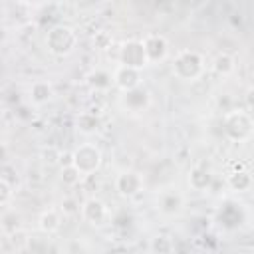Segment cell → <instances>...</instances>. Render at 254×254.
<instances>
[{"mask_svg":"<svg viewBox=\"0 0 254 254\" xmlns=\"http://www.w3.org/2000/svg\"><path fill=\"white\" fill-rule=\"evenodd\" d=\"M204 71V58L196 50H181L173 62V75L181 81H196Z\"/></svg>","mask_w":254,"mask_h":254,"instance_id":"obj_1","label":"cell"},{"mask_svg":"<svg viewBox=\"0 0 254 254\" xmlns=\"http://www.w3.org/2000/svg\"><path fill=\"white\" fill-rule=\"evenodd\" d=\"M222 129L230 141H248L254 131L252 115L246 109H230L222 119Z\"/></svg>","mask_w":254,"mask_h":254,"instance_id":"obj_2","label":"cell"},{"mask_svg":"<svg viewBox=\"0 0 254 254\" xmlns=\"http://www.w3.org/2000/svg\"><path fill=\"white\" fill-rule=\"evenodd\" d=\"M77 46V34L65 24H56L46 34V48L54 56H67Z\"/></svg>","mask_w":254,"mask_h":254,"instance_id":"obj_3","label":"cell"},{"mask_svg":"<svg viewBox=\"0 0 254 254\" xmlns=\"http://www.w3.org/2000/svg\"><path fill=\"white\" fill-rule=\"evenodd\" d=\"M101 149L93 143H81L73 153H71V165L85 177V175H93L99 167H101Z\"/></svg>","mask_w":254,"mask_h":254,"instance_id":"obj_4","label":"cell"},{"mask_svg":"<svg viewBox=\"0 0 254 254\" xmlns=\"http://www.w3.org/2000/svg\"><path fill=\"white\" fill-rule=\"evenodd\" d=\"M119 62H121V65L135 67V69L145 67L149 62H147V56H145L141 40H127V42H123L121 48H119Z\"/></svg>","mask_w":254,"mask_h":254,"instance_id":"obj_5","label":"cell"},{"mask_svg":"<svg viewBox=\"0 0 254 254\" xmlns=\"http://www.w3.org/2000/svg\"><path fill=\"white\" fill-rule=\"evenodd\" d=\"M115 189L121 196H137L139 192H143L145 189V181H143V175L139 171H133V169H127V171H121L117 177H115Z\"/></svg>","mask_w":254,"mask_h":254,"instance_id":"obj_6","label":"cell"},{"mask_svg":"<svg viewBox=\"0 0 254 254\" xmlns=\"http://www.w3.org/2000/svg\"><path fill=\"white\" fill-rule=\"evenodd\" d=\"M141 44H143V50H145V56H147V62L149 64L163 62L169 56V40L163 34H159V32L147 34L141 40Z\"/></svg>","mask_w":254,"mask_h":254,"instance_id":"obj_7","label":"cell"},{"mask_svg":"<svg viewBox=\"0 0 254 254\" xmlns=\"http://www.w3.org/2000/svg\"><path fill=\"white\" fill-rule=\"evenodd\" d=\"M157 208L165 216H177L185 208V196L177 189H163L157 194Z\"/></svg>","mask_w":254,"mask_h":254,"instance_id":"obj_8","label":"cell"},{"mask_svg":"<svg viewBox=\"0 0 254 254\" xmlns=\"http://www.w3.org/2000/svg\"><path fill=\"white\" fill-rule=\"evenodd\" d=\"M81 216H83L85 222H89V224H93V226H99V224H103V222L107 220L109 212H107L105 202L93 196V198H87V200L81 204Z\"/></svg>","mask_w":254,"mask_h":254,"instance_id":"obj_9","label":"cell"},{"mask_svg":"<svg viewBox=\"0 0 254 254\" xmlns=\"http://www.w3.org/2000/svg\"><path fill=\"white\" fill-rule=\"evenodd\" d=\"M113 83L121 89V91H131L135 87L141 85V69L135 67H127V65H119L113 71Z\"/></svg>","mask_w":254,"mask_h":254,"instance_id":"obj_10","label":"cell"},{"mask_svg":"<svg viewBox=\"0 0 254 254\" xmlns=\"http://www.w3.org/2000/svg\"><path fill=\"white\" fill-rule=\"evenodd\" d=\"M149 103H151V93H149V89L143 87V85H139V87H135V89H131V91H125V95H123V105H125V109H129V111H133V113L145 111V109L149 107Z\"/></svg>","mask_w":254,"mask_h":254,"instance_id":"obj_11","label":"cell"},{"mask_svg":"<svg viewBox=\"0 0 254 254\" xmlns=\"http://www.w3.org/2000/svg\"><path fill=\"white\" fill-rule=\"evenodd\" d=\"M244 218V210L236 202H224L218 210V220L226 228H236Z\"/></svg>","mask_w":254,"mask_h":254,"instance_id":"obj_12","label":"cell"},{"mask_svg":"<svg viewBox=\"0 0 254 254\" xmlns=\"http://www.w3.org/2000/svg\"><path fill=\"white\" fill-rule=\"evenodd\" d=\"M38 228L44 234H48V236L50 234H56L62 228V214H60V210H56V208L44 210L40 214V218H38Z\"/></svg>","mask_w":254,"mask_h":254,"instance_id":"obj_13","label":"cell"},{"mask_svg":"<svg viewBox=\"0 0 254 254\" xmlns=\"http://www.w3.org/2000/svg\"><path fill=\"white\" fill-rule=\"evenodd\" d=\"M189 185L192 190H206L212 185V173L204 167H192L189 171Z\"/></svg>","mask_w":254,"mask_h":254,"instance_id":"obj_14","label":"cell"},{"mask_svg":"<svg viewBox=\"0 0 254 254\" xmlns=\"http://www.w3.org/2000/svg\"><path fill=\"white\" fill-rule=\"evenodd\" d=\"M30 97H32V101L38 103V105L48 103V101L54 97V87H52V83H50L48 79H38V81H34L32 87H30Z\"/></svg>","mask_w":254,"mask_h":254,"instance_id":"obj_15","label":"cell"},{"mask_svg":"<svg viewBox=\"0 0 254 254\" xmlns=\"http://www.w3.org/2000/svg\"><path fill=\"white\" fill-rule=\"evenodd\" d=\"M228 187L236 192H246L252 189V175L246 169H236L228 175Z\"/></svg>","mask_w":254,"mask_h":254,"instance_id":"obj_16","label":"cell"},{"mask_svg":"<svg viewBox=\"0 0 254 254\" xmlns=\"http://www.w3.org/2000/svg\"><path fill=\"white\" fill-rule=\"evenodd\" d=\"M85 81H87V85H89L91 89H95V91H105V89L111 87L113 77H111V73H107L105 69H93V71L87 73Z\"/></svg>","mask_w":254,"mask_h":254,"instance_id":"obj_17","label":"cell"},{"mask_svg":"<svg viewBox=\"0 0 254 254\" xmlns=\"http://www.w3.org/2000/svg\"><path fill=\"white\" fill-rule=\"evenodd\" d=\"M212 69H214L218 75L226 77V75H230V73L236 69V60H234L228 52H220V54H216L214 60H212Z\"/></svg>","mask_w":254,"mask_h":254,"instance_id":"obj_18","label":"cell"},{"mask_svg":"<svg viewBox=\"0 0 254 254\" xmlns=\"http://www.w3.org/2000/svg\"><path fill=\"white\" fill-rule=\"evenodd\" d=\"M77 129H79L81 133H85V135L97 133V131L101 129V119H99V115L93 113V111H83V113H79V117H77Z\"/></svg>","mask_w":254,"mask_h":254,"instance_id":"obj_19","label":"cell"},{"mask_svg":"<svg viewBox=\"0 0 254 254\" xmlns=\"http://www.w3.org/2000/svg\"><path fill=\"white\" fill-rule=\"evenodd\" d=\"M0 226H2V230H6L8 234H12V232H16V230L22 226V216H20L16 210H6V212L2 214V218H0Z\"/></svg>","mask_w":254,"mask_h":254,"instance_id":"obj_20","label":"cell"},{"mask_svg":"<svg viewBox=\"0 0 254 254\" xmlns=\"http://www.w3.org/2000/svg\"><path fill=\"white\" fill-rule=\"evenodd\" d=\"M151 250L155 254H171L173 252V240L167 234H157L151 240Z\"/></svg>","mask_w":254,"mask_h":254,"instance_id":"obj_21","label":"cell"},{"mask_svg":"<svg viewBox=\"0 0 254 254\" xmlns=\"http://www.w3.org/2000/svg\"><path fill=\"white\" fill-rule=\"evenodd\" d=\"M81 173L73 167V165H67V167H62V173H60V179H62V183L64 185H67V187H75L79 181H81Z\"/></svg>","mask_w":254,"mask_h":254,"instance_id":"obj_22","label":"cell"},{"mask_svg":"<svg viewBox=\"0 0 254 254\" xmlns=\"http://www.w3.org/2000/svg\"><path fill=\"white\" fill-rule=\"evenodd\" d=\"M14 196V189L10 185V181H6L4 177H0V206H6Z\"/></svg>","mask_w":254,"mask_h":254,"instance_id":"obj_23","label":"cell"},{"mask_svg":"<svg viewBox=\"0 0 254 254\" xmlns=\"http://www.w3.org/2000/svg\"><path fill=\"white\" fill-rule=\"evenodd\" d=\"M111 42H113V38H111V34L105 32V30L95 32V36H93V46H95L97 50H107V48L111 46Z\"/></svg>","mask_w":254,"mask_h":254,"instance_id":"obj_24","label":"cell"},{"mask_svg":"<svg viewBox=\"0 0 254 254\" xmlns=\"http://www.w3.org/2000/svg\"><path fill=\"white\" fill-rule=\"evenodd\" d=\"M60 155H62V153H60L56 147H52V145L42 149V161L48 163V165H56V163H60Z\"/></svg>","mask_w":254,"mask_h":254,"instance_id":"obj_25","label":"cell"},{"mask_svg":"<svg viewBox=\"0 0 254 254\" xmlns=\"http://www.w3.org/2000/svg\"><path fill=\"white\" fill-rule=\"evenodd\" d=\"M62 210H64L65 214H71V212L79 210V204H75V200H73V198H65V200H64V204H62Z\"/></svg>","mask_w":254,"mask_h":254,"instance_id":"obj_26","label":"cell"},{"mask_svg":"<svg viewBox=\"0 0 254 254\" xmlns=\"http://www.w3.org/2000/svg\"><path fill=\"white\" fill-rule=\"evenodd\" d=\"M6 159H8V147L0 143V163H2V161H6Z\"/></svg>","mask_w":254,"mask_h":254,"instance_id":"obj_27","label":"cell"},{"mask_svg":"<svg viewBox=\"0 0 254 254\" xmlns=\"http://www.w3.org/2000/svg\"><path fill=\"white\" fill-rule=\"evenodd\" d=\"M4 40H6V28H4L2 24H0V44H2Z\"/></svg>","mask_w":254,"mask_h":254,"instance_id":"obj_28","label":"cell"}]
</instances>
